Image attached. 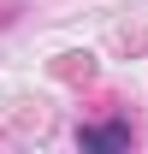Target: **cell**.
Here are the masks:
<instances>
[{
  "label": "cell",
  "instance_id": "obj_1",
  "mask_svg": "<svg viewBox=\"0 0 148 154\" xmlns=\"http://www.w3.org/2000/svg\"><path fill=\"white\" fill-rule=\"evenodd\" d=\"M77 148H107V154H119V148H130V125H83V131H77Z\"/></svg>",
  "mask_w": 148,
  "mask_h": 154
}]
</instances>
